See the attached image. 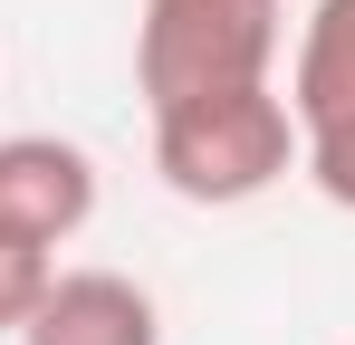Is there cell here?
<instances>
[{
  "label": "cell",
  "mask_w": 355,
  "mask_h": 345,
  "mask_svg": "<svg viewBox=\"0 0 355 345\" xmlns=\"http://www.w3.org/2000/svg\"><path fill=\"white\" fill-rule=\"evenodd\" d=\"M154 172L192 211H240L259 192H279L297 172V125L279 87H221V96H182L154 106Z\"/></svg>",
  "instance_id": "cell-1"
},
{
  "label": "cell",
  "mask_w": 355,
  "mask_h": 345,
  "mask_svg": "<svg viewBox=\"0 0 355 345\" xmlns=\"http://www.w3.org/2000/svg\"><path fill=\"white\" fill-rule=\"evenodd\" d=\"M279 0H144L135 19V96L144 115L221 87H269L279 67Z\"/></svg>",
  "instance_id": "cell-2"
},
{
  "label": "cell",
  "mask_w": 355,
  "mask_h": 345,
  "mask_svg": "<svg viewBox=\"0 0 355 345\" xmlns=\"http://www.w3.org/2000/svg\"><path fill=\"white\" fill-rule=\"evenodd\" d=\"M288 125H297V172L355 211V0H317L288 57Z\"/></svg>",
  "instance_id": "cell-3"
},
{
  "label": "cell",
  "mask_w": 355,
  "mask_h": 345,
  "mask_svg": "<svg viewBox=\"0 0 355 345\" xmlns=\"http://www.w3.org/2000/svg\"><path fill=\"white\" fill-rule=\"evenodd\" d=\"M87 221H96V154L67 134H0V240L49 259Z\"/></svg>",
  "instance_id": "cell-4"
},
{
  "label": "cell",
  "mask_w": 355,
  "mask_h": 345,
  "mask_svg": "<svg viewBox=\"0 0 355 345\" xmlns=\"http://www.w3.org/2000/svg\"><path fill=\"white\" fill-rule=\"evenodd\" d=\"M19 345H164V307L125 269H49Z\"/></svg>",
  "instance_id": "cell-5"
},
{
  "label": "cell",
  "mask_w": 355,
  "mask_h": 345,
  "mask_svg": "<svg viewBox=\"0 0 355 345\" xmlns=\"http://www.w3.org/2000/svg\"><path fill=\"white\" fill-rule=\"evenodd\" d=\"M58 259H39V249H19V240H0V336H19L29 326V307H39V288H49Z\"/></svg>",
  "instance_id": "cell-6"
}]
</instances>
